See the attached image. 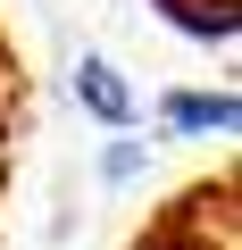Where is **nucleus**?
<instances>
[{
	"mask_svg": "<svg viewBox=\"0 0 242 250\" xmlns=\"http://www.w3.org/2000/svg\"><path fill=\"white\" fill-rule=\"evenodd\" d=\"M167 125H176V134H225V125H234V92H176L167 100Z\"/></svg>",
	"mask_w": 242,
	"mask_h": 250,
	"instance_id": "f03ea898",
	"label": "nucleus"
},
{
	"mask_svg": "<svg viewBox=\"0 0 242 250\" xmlns=\"http://www.w3.org/2000/svg\"><path fill=\"white\" fill-rule=\"evenodd\" d=\"M75 92H84V108H92L100 125H126V117H134V92L117 83L109 59H84V67H75Z\"/></svg>",
	"mask_w": 242,
	"mask_h": 250,
	"instance_id": "f257e3e1",
	"label": "nucleus"
}]
</instances>
